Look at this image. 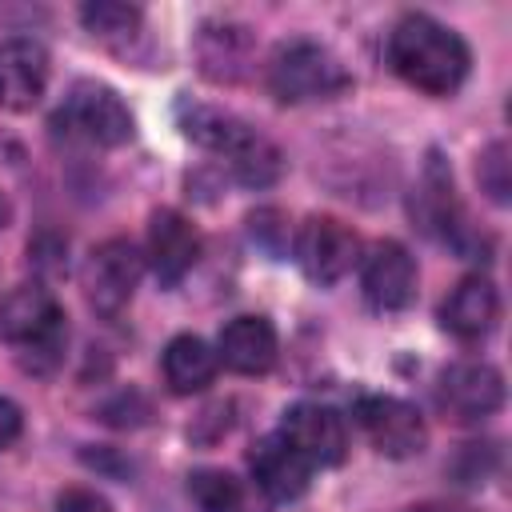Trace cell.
Listing matches in <instances>:
<instances>
[{
    "label": "cell",
    "instance_id": "25",
    "mask_svg": "<svg viewBox=\"0 0 512 512\" xmlns=\"http://www.w3.org/2000/svg\"><path fill=\"white\" fill-rule=\"evenodd\" d=\"M20 432H24V416H20V408H16L12 400L0 396V452L12 448V444L20 440Z\"/></svg>",
    "mask_w": 512,
    "mask_h": 512
},
{
    "label": "cell",
    "instance_id": "27",
    "mask_svg": "<svg viewBox=\"0 0 512 512\" xmlns=\"http://www.w3.org/2000/svg\"><path fill=\"white\" fill-rule=\"evenodd\" d=\"M4 224H8V200L0 196V228H4Z\"/></svg>",
    "mask_w": 512,
    "mask_h": 512
},
{
    "label": "cell",
    "instance_id": "18",
    "mask_svg": "<svg viewBox=\"0 0 512 512\" xmlns=\"http://www.w3.org/2000/svg\"><path fill=\"white\" fill-rule=\"evenodd\" d=\"M216 368H220V360L200 336H176L164 348V380L176 396L204 392L216 380Z\"/></svg>",
    "mask_w": 512,
    "mask_h": 512
},
{
    "label": "cell",
    "instance_id": "12",
    "mask_svg": "<svg viewBox=\"0 0 512 512\" xmlns=\"http://www.w3.org/2000/svg\"><path fill=\"white\" fill-rule=\"evenodd\" d=\"M248 468H252V488L260 496H268V500H280V504L304 496L308 480H312V464L280 432H272V436L252 444Z\"/></svg>",
    "mask_w": 512,
    "mask_h": 512
},
{
    "label": "cell",
    "instance_id": "16",
    "mask_svg": "<svg viewBox=\"0 0 512 512\" xmlns=\"http://www.w3.org/2000/svg\"><path fill=\"white\" fill-rule=\"evenodd\" d=\"M440 320L460 340H484L500 320V292L488 276H464L440 304Z\"/></svg>",
    "mask_w": 512,
    "mask_h": 512
},
{
    "label": "cell",
    "instance_id": "14",
    "mask_svg": "<svg viewBox=\"0 0 512 512\" xmlns=\"http://www.w3.org/2000/svg\"><path fill=\"white\" fill-rule=\"evenodd\" d=\"M44 84H48V52L28 36L0 40V108L4 112L32 108L44 96Z\"/></svg>",
    "mask_w": 512,
    "mask_h": 512
},
{
    "label": "cell",
    "instance_id": "6",
    "mask_svg": "<svg viewBox=\"0 0 512 512\" xmlns=\"http://www.w3.org/2000/svg\"><path fill=\"white\" fill-rule=\"evenodd\" d=\"M296 260H300V268H304L308 280L336 284L360 260V240L336 216H308L300 224V232H296Z\"/></svg>",
    "mask_w": 512,
    "mask_h": 512
},
{
    "label": "cell",
    "instance_id": "1",
    "mask_svg": "<svg viewBox=\"0 0 512 512\" xmlns=\"http://www.w3.org/2000/svg\"><path fill=\"white\" fill-rule=\"evenodd\" d=\"M388 64L404 84L428 96H448L464 84L472 56H468V44L448 24L424 12H408L396 20L388 36Z\"/></svg>",
    "mask_w": 512,
    "mask_h": 512
},
{
    "label": "cell",
    "instance_id": "23",
    "mask_svg": "<svg viewBox=\"0 0 512 512\" xmlns=\"http://www.w3.org/2000/svg\"><path fill=\"white\" fill-rule=\"evenodd\" d=\"M252 236L268 248V252H284V240H288V224H284V216L276 212V208H260V212H252Z\"/></svg>",
    "mask_w": 512,
    "mask_h": 512
},
{
    "label": "cell",
    "instance_id": "10",
    "mask_svg": "<svg viewBox=\"0 0 512 512\" xmlns=\"http://www.w3.org/2000/svg\"><path fill=\"white\" fill-rule=\"evenodd\" d=\"M360 284L376 312H400L416 296V260L396 240H376L360 260Z\"/></svg>",
    "mask_w": 512,
    "mask_h": 512
},
{
    "label": "cell",
    "instance_id": "15",
    "mask_svg": "<svg viewBox=\"0 0 512 512\" xmlns=\"http://www.w3.org/2000/svg\"><path fill=\"white\" fill-rule=\"evenodd\" d=\"M412 220L436 236V240H460V200H456V184H452V172L444 168V160L432 152L420 180H416V192H412Z\"/></svg>",
    "mask_w": 512,
    "mask_h": 512
},
{
    "label": "cell",
    "instance_id": "2",
    "mask_svg": "<svg viewBox=\"0 0 512 512\" xmlns=\"http://www.w3.org/2000/svg\"><path fill=\"white\" fill-rule=\"evenodd\" d=\"M180 124H184L188 140H196L200 148L224 156L240 184L268 188L280 176V148L268 136H260L256 128H248L244 120H236V116H228L220 108L180 104Z\"/></svg>",
    "mask_w": 512,
    "mask_h": 512
},
{
    "label": "cell",
    "instance_id": "20",
    "mask_svg": "<svg viewBox=\"0 0 512 512\" xmlns=\"http://www.w3.org/2000/svg\"><path fill=\"white\" fill-rule=\"evenodd\" d=\"M252 36L240 24H208L200 32V68L212 80H236L248 68Z\"/></svg>",
    "mask_w": 512,
    "mask_h": 512
},
{
    "label": "cell",
    "instance_id": "8",
    "mask_svg": "<svg viewBox=\"0 0 512 512\" xmlns=\"http://www.w3.org/2000/svg\"><path fill=\"white\" fill-rule=\"evenodd\" d=\"M356 420H360L364 436L372 440V448L392 456V460L416 456L428 444L424 416L400 396H364V400H356Z\"/></svg>",
    "mask_w": 512,
    "mask_h": 512
},
{
    "label": "cell",
    "instance_id": "22",
    "mask_svg": "<svg viewBox=\"0 0 512 512\" xmlns=\"http://www.w3.org/2000/svg\"><path fill=\"white\" fill-rule=\"evenodd\" d=\"M476 176H480V188H484L496 204H504L508 192H512V180H508V148H504V144H488L484 156H480Z\"/></svg>",
    "mask_w": 512,
    "mask_h": 512
},
{
    "label": "cell",
    "instance_id": "11",
    "mask_svg": "<svg viewBox=\"0 0 512 512\" xmlns=\"http://www.w3.org/2000/svg\"><path fill=\"white\" fill-rule=\"evenodd\" d=\"M280 436L316 468H328V464H340L344 452H348V428H344V416L328 404H296L284 412L280 420Z\"/></svg>",
    "mask_w": 512,
    "mask_h": 512
},
{
    "label": "cell",
    "instance_id": "4",
    "mask_svg": "<svg viewBox=\"0 0 512 512\" xmlns=\"http://www.w3.org/2000/svg\"><path fill=\"white\" fill-rule=\"evenodd\" d=\"M344 64L312 40H284L268 60V88L284 104H308V100H332L348 88Z\"/></svg>",
    "mask_w": 512,
    "mask_h": 512
},
{
    "label": "cell",
    "instance_id": "21",
    "mask_svg": "<svg viewBox=\"0 0 512 512\" xmlns=\"http://www.w3.org/2000/svg\"><path fill=\"white\" fill-rule=\"evenodd\" d=\"M80 20L92 36H100L104 44H128L140 32V8L132 4H116V0H96L80 8Z\"/></svg>",
    "mask_w": 512,
    "mask_h": 512
},
{
    "label": "cell",
    "instance_id": "17",
    "mask_svg": "<svg viewBox=\"0 0 512 512\" xmlns=\"http://www.w3.org/2000/svg\"><path fill=\"white\" fill-rule=\"evenodd\" d=\"M216 360H224L240 376H260L276 360V328L264 316H236L220 328Z\"/></svg>",
    "mask_w": 512,
    "mask_h": 512
},
{
    "label": "cell",
    "instance_id": "19",
    "mask_svg": "<svg viewBox=\"0 0 512 512\" xmlns=\"http://www.w3.org/2000/svg\"><path fill=\"white\" fill-rule=\"evenodd\" d=\"M188 492L200 504V512H264V500L256 496V488L244 484L240 476L224 472V468H200V472H192Z\"/></svg>",
    "mask_w": 512,
    "mask_h": 512
},
{
    "label": "cell",
    "instance_id": "13",
    "mask_svg": "<svg viewBox=\"0 0 512 512\" xmlns=\"http://www.w3.org/2000/svg\"><path fill=\"white\" fill-rule=\"evenodd\" d=\"M200 260V232L188 216L160 208L148 224V264L160 284H180Z\"/></svg>",
    "mask_w": 512,
    "mask_h": 512
},
{
    "label": "cell",
    "instance_id": "24",
    "mask_svg": "<svg viewBox=\"0 0 512 512\" xmlns=\"http://www.w3.org/2000/svg\"><path fill=\"white\" fill-rule=\"evenodd\" d=\"M56 512H112V508H108V500L100 492L76 484V488H64L56 496Z\"/></svg>",
    "mask_w": 512,
    "mask_h": 512
},
{
    "label": "cell",
    "instance_id": "3",
    "mask_svg": "<svg viewBox=\"0 0 512 512\" xmlns=\"http://www.w3.org/2000/svg\"><path fill=\"white\" fill-rule=\"evenodd\" d=\"M0 336L20 352L24 368L48 372L64 348V308L44 284H20L0 300Z\"/></svg>",
    "mask_w": 512,
    "mask_h": 512
},
{
    "label": "cell",
    "instance_id": "9",
    "mask_svg": "<svg viewBox=\"0 0 512 512\" xmlns=\"http://www.w3.org/2000/svg\"><path fill=\"white\" fill-rule=\"evenodd\" d=\"M436 400L452 420H484L504 404V376L484 360H456L440 372Z\"/></svg>",
    "mask_w": 512,
    "mask_h": 512
},
{
    "label": "cell",
    "instance_id": "26",
    "mask_svg": "<svg viewBox=\"0 0 512 512\" xmlns=\"http://www.w3.org/2000/svg\"><path fill=\"white\" fill-rule=\"evenodd\" d=\"M412 512H456V508H444V504H420V508H412Z\"/></svg>",
    "mask_w": 512,
    "mask_h": 512
},
{
    "label": "cell",
    "instance_id": "7",
    "mask_svg": "<svg viewBox=\"0 0 512 512\" xmlns=\"http://www.w3.org/2000/svg\"><path fill=\"white\" fill-rule=\"evenodd\" d=\"M144 276V256L132 240H104L84 264V296L96 312L116 316Z\"/></svg>",
    "mask_w": 512,
    "mask_h": 512
},
{
    "label": "cell",
    "instance_id": "5",
    "mask_svg": "<svg viewBox=\"0 0 512 512\" xmlns=\"http://www.w3.org/2000/svg\"><path fill=\"white\" fill-rule=\"evenodd\" d=\"M52 128L64 140L96 144V148H116V144L132 140V116L124 108V100L108 84H92V80H80L64 96V104L52 116Z\"/></svg>",
    "mask_w": 512,
    "mask_h": 512
}]
</instances>
